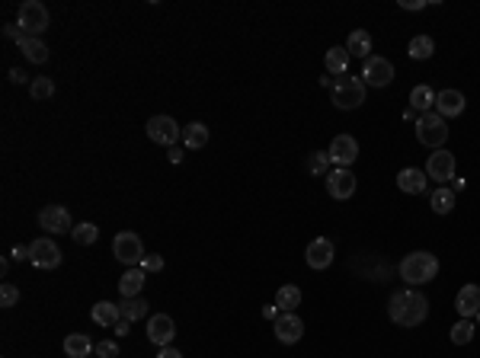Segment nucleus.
<instances>
[{
    "label": "nucleus",
    "instance_id": "nucleus-1",
    "mask_svg": "<svg viewBox=\"0 0 480 358\" xmlns=\"http://www.w3.org/2000/svg\"><path fill=\"white\" fill-rule=\"evenodd\" d=\"M388 313L397 326H420L429 317V298L416 288H400V291L390 294L388 300Z\"/></svg>",
    "mask_w": 480,
    "mask_h": 358
},
{
    "label": "nucleus",
    "instance_id": "nucleus-2",
    "mask_svg": "<svg viewBox=\"0 0 480 358\" xmlns=\"http://www.w3.org/2000/svg\"><path fill=\"white\" fill-rule=\"evenodd\" d=\"M397 272H400V278L407 285H426V281H432L439 275V259L432 253H426V249H416V253L403 256Z\"/></svg>",
    "mask_w": 480,
    "mask_h": 358
},
{
    "label": "nucleus",
    "instance_id": "nucleus-3",
    "mask_svg": "<svg viewBox=\"0 0 480 358\" xmlns=\"http://www.w3.org/2000/svg\"><path fill=\"white\" fill-rule=\"evenodd\" d=\"M416 141H420L422 147H429V151H442L448 141L445 119H442L439 112H422L420 119H416Z\"/></svg>",
    "mask_w": 480,
    "mask_h": 358
},
{
    "label": "nucleus",
    "instance_id": "nucleus-4",
    "mask_svg": "<svg viewBox=\"0 0 480 358\" xmlns=\"http://www.w3.org/2000/svg\"><path fill=\"white\" fill-rule=\"evenodd\" d=\"M51 16H48V6L38 4V0H23L16 10V26L23 36H42L45 29H48Z\"/></svg>",
    "mask_w": 480,
    "mask_h": 358
},
{
    "label": "nucleus",
    "instance_id": "nucleus-5",
    "mask_svg": "<svg viewBox=\"0 0 480 358\" xmlns=\"http://www.w3.org/2000/svg\"><path fill=\"white\" fill-rule=\"evenodd\" d=\"M330 99H333V106L336 109H358L365 102L362 77H339V80H333Z\"/></svg>",
    "mask_w": 480,
    "mask_h": 358
},
{
    "label": "nucleus",
    "instance_id": "nucleus-6",
    "mask_svg": "<svg viewBox=\"0 0 480 358\" xmlns=\"http://www.w3.org/2000/svg\"><path fill=\"white\" fill-rule=\"evenodd\" d=\"M112 253L125 268H134L144 262V243H141V237L134 230H122L112 240Z\"/></svg>",
    "mask_w": 480,
    "mask_h": 358
},
{
    "label": "nucleus",
    "instance_id": "nucleus-7",
    "mask_svg": "<svg viewBox=\"0 0 480 358\" xmlns=\"http://www.w3.org/2000/svg\"><path fill=\"white\" fill-rule=\"evenodd\" d=\"M144 131L154 144H164V147H176V141H183V128L176 125L173 115H154V119H147Z\"/></svg>",
    "mask_w": 480,
    "mask_h": 358
},
{
    "label": "nucleus",
    "instance_id": "nucleus-8",
    "mask_svg": "<svg viewBox=\"0 0 480 358\" xmlns=\"http://www.w3.org/2000/svg\"><path fill=\"white\" fill-rule=\"evenodd\" d=\"M390 80H394V64H390L388 58H381V55L365 58V64H362V83L365 87L381 90V87H388Z\"/></svg>",
    "mask_w": 480,
    "mask_h": 358
},
{
    "label": "nucleus",
    "instance_id": "nucleus-9",
    "mask_svg": "<svg viewBox=\"0 0 480 358\" xmlns=\"http://www.w3.org/2000/svg\"><path fill=\"white\" fill-rule=\"evenodd\" d=\"M29 262L36 268H58L61 266V249H58L55 240H48V237H38V240L29 243Z\"/></svg>",
    "mask_w": 480,
    "mask_h": 358
},
{
    "label": "nucleus",
    "instance_id": "nucleus-10",
    "mask_svg": "<svg viewBox=\"0 0 480 358\" xmlns=\"http://www.w3.org/2000/svg\"><path fill=\"white\" fill-rule=\"evenodd\" d=\"M454 170H458V160H454L452 151H432L426 160V176L435 179V183H452L454 179Z\"/></svg>",
    "mask_w": 480,
    "mask_h": 358
},
{
    "label": "nucleus",
    "instance_id": "nucleus-11",
    "mask_svg": "<svg viewBox=\"0 0 480 358\" xmlns=\"http://www.w3.org/2000/svg\"><path fill=\"white\" fill-rule=\"evenodd\" d=\"M38 224H42L45 234H70L74 224H70V211L64 205H45L38 211Z\"/></svg>",
    "mask_w": 480,
    "mask_h": 358
},
{
    "label": "nucleus",
    "instance_id": "nucleus-12",
    "mask_svg": "<svg viewBox=\"0 0 480 358\" xmlns=\"http://www.w3.org/2000/svg\"><path fill=\"white\" fill-rule=\"evenodd\" d=\"M330 160L336 166H343V170H349L352 163L358 160V141L352 138V134H336V138L330 141Z\"/></svg>",
    "mask_w": 480,
    "mask_h": 358
},
{
    "label": "nucleus",
    "instance_id": "nucleus-13",
    "mask_svg": "<svg viewBox=\"0 0 480 358\" xmlns=\"http://www.w3.org/2000/svg\"><path fill=\"white\" fill-rule=\"evenodd\" d=\"M333 240H326V237H314L311 243H307V249H304V259H307V266L314 268V272H324V268H330L333 266Z\"/></svg>",
    "mask_w": 480,
    "mask_h": 358
},
{
    "label": "nucleus",
    "instance_id": "nucleus-14",
    "mask_svg": "<svg viewBox=\"0 0 480 358\" xmlns=\"http://www.w3.org/2000/svg\"><path fill=\"white\" fill-rule=\"evenodd\" d=\"M173 336H176V323H173V317H166V313H151V317H147V339H151L157 349L173 345Z\"/></svg>",
    "mask_w": 480,
    "mask_h": 358
},
{
    "label": "nucleus",
    "instance_id": "nucleus-15",
    "mask_svg": "<svg viewBox=\"0 0 480 358\" xmlns=\"http://www.w3.org/2000/svg\"><path fill=\"white\" fill-rule=\"evenodd\" d=\"M356 176H352V170H343V166H336V170L326 173V192H330L336 202H346V198L356 195Z\"/></svg>",
    "mask_w": 480,
    "mask_h": 358
},
{
    "label": "nucleus",
    "instance_id": "nucleus-16",
    "mask_svg": "<svg viewBox=\"0 0 480 358\" xmlns=\"http://www.w3.org/2000/svg\"><path fill=\"white\" fill-rule=\"evenodd\" d=\"M301 336H304V323H301L298 313L292 310H282L279 320H275V339H279L282 345H294L301 342Z\"/></svg>",
    "mask_w": 480,
    "mask_h": 358
},
{
    "label": "nucleus",
    "instance_id": "nucleus-17",
    "mask_svg": "<svg viewBox=\"0 0 480 358\" xmlns=\"http://www.w3.org/2000/svg\"><path fill=\"white\" fill-rule=\"evenodd\" d=\"M464 109H467V99L461 90H439V93H435V112H439L442 119H458Z\"/></svg>",
    "mask_w": 480,
    "mask_h": 358
},
{
    "label": "nucleus",
    "instance_id": "nucleus-18",
    "mask_svg": "<svg viewBox=\"0 0 480 358\" xmlns=\"http://www.w3.org/2000/svg\"><path fill=\"white\" fill-rule=\"evenodd\" d=\"M429 176L422 170H413V166H403L400 173H397V189L407 192V195H422V192L429 189Z\"/></svg>",
    "mask_w": 480,
    "mask_h": 358
},
{
    "label": "nucleus",
    "instance_id": "nucleus-19",
    "mask_svg": "<svg viewBox=\"0 0 480 358\" xmlns=\"http://www.w3.org/2000/svg\"><path fill=\"white\" fill-rule=\"evenodd\" d=\"M454 307H458L461 320H471L480 313V285H464L454 298Z\"/></svg>",
    "mask_w": 480,
    "mask_h": 358
},
{
    "label": "nucleus",
    "instance_id": "nucleus-20",
    "mask_svg": "<svg viewBox=\"0 0 480 358\" xmlns=\"http://www.w3.org/2000/svg\"><path fill=\"white\" fill-rule=\"evenodd\" d=\"M144 268L141 266H134V268H125L122 272V278H119V291H122V298H141V288H144Z\"/></svg>",
    "mask_w": 480,
    "mask_h": 358
},
{
    "label": "nucleus",
    "instance_id": "nucleus-21",
    "mask_svg": "<svg viewBox=\"0 0 480 358\" xmlns=\"http://www.w3.org/2000/svg\"><path fill=\"white\" fill-rule=\"evenodd\" d=\"M96 352L93 339L83 336V332H70V336H64V355L68 358H90Z\"/></svg>",
    "mask_w": 480,
    "mask_h": 358
},
{
    "label": "nucleus",
    "instance_id": "nucleus-22",
    "mask_svg": "<svg viewBox=\"0 0 480 358\" xmlns=\"http://www.w3.org/2000/svg\"><path fill=\"white\" fill-rule=\"evenodd\" d=\"M16 45H19V51H23V55L29 58L32 64H45V61H48V45H45L42 38H36V36H19Z\"/></svg>",
    "mask_w": 480,
    "mask_h": 358
},
{
    "label": "nucleus",
    "instance_id": "nucleus-23",
    "mask_svg": "<svg viewBox=\"0 0 480 358\" xmlns=\"http://www.w3.org/2000/svg\"><path fill=\"white\" fill-rule=\"evenodd\" d=\"M90 317H93L96 326H115L122 320V307L112 304V300H100V304H93Z\"/></svg>",
    "mask_w": 480,
    "mask_h": 358
},
{
    "label": "nucleus",
    "instance_id": "nucleus-24",
    "mask_svg": "<svg viewBox=\"0 0 480 358\" xmlns=\"http://www.w3.org/2000/svg\"><path fill=\"white\" fill-rule=\"evenodd\" d=\"M371 36L365 29H352V36L346 38V51H349V58H371Z\"/></svg>",
    "mask_w": 480,
    "mask_h": 358
},
{
    "label": "nucleus",
    "instance_id": "nucleus-25",
    "mask_svg": "<svg viewBox=\"0 0 480 358\" xmlns=\"http://www.w3.org/2000/svg\"><path fill=\"white\" fill-rule=\"evenodd\" d=\"M435 106V90L429 87V83H416L413 90H410V109H416V112H429V109Z\"/></svg>",
    "mask_w": 480,
    "mask_h": 358
},
{
    "label": "nucleus",
    "instance_id": "nucleus-26",
    "mask_svg": "<svg viewBox=\"0 0 480 358\" xmlns=\"http://www.w3.org/2000/svg\"><path fill=\"white\" fill-rule=\"evenodd\" d=\"M349 51H346V45H336V48H330L324 55V64H326V74H336V77H343L346 74V67H349Z\"/></svg>",
    "mask_w": 480,
    "mask_h": 358
},
{
    "label": "nucleus",
    "instance_id": "nucleus-27",
    "mask_svg": "<svg viewBox=\"0 0 480 358\" xmlns=\"http://www.w3.org/2000/svg\"><path fill=\"white\" fill-rule=\"evenodd\" d=\"M183 144L189 147V151H198V147L208 144V125H202V121H192V125L183 128Z\"/></svg>",
    "mask_w": 480,
    "mask_h": 358
},
{
    "label": "nucleus",
    "instance_id": "nucleus-28",
    "mask_svg": "<svg viewBox=\"0 0 480 358\" xmlns=\"http://www.w3.org/2000/svg\"><path fill=\"white\" fill-rule=\"evenodd\" d=\"M275 307H279V310H294V307H301V288L282 285L279 291H275Z\"/></svg>",
    "mask_w": 480,
    "mask_h": 358
},
{
    "label": "nucleus",
    "instance_id": "nucleus-29",
    "mask_svg": "<svg viewBox=\"0 0 480 358\" xmlns=\"http://www.w3.org/2000/svg\"><path fill=\"white\" fill-rule=\"evenodd\" d=\"M119 307H122V320H128V323L147 317V300L144 298H122Z\"/></svg>",
    "mask_w": 480,
    "mask_h": 358
},
{
    "label": "nucleus",
    "instance_id": "nucleus-30",
    "mask_svg": "<svg viewBox=\"0 0 480 358\" xmlns=\"http://www.w3.org/2000/svg\"><path fill=\"white\" fill-rule=\"evenodd\" d=\"M432 51H435V42L429 36H413L410 38L407 55L413 58V61H426V58H432Z\"/></svg>",
    "mask_w": 480,
    "mask_h": 358
},
{
    "label": "nucleus",
    "instance_id": "nucleus-31",
    "mask_svg": "<svg viewBox=\"0 0 480 358\" xmlns=\"http://www.w3.org/2000/svg\"><path fill=\"white\" fill-rule=\"evenodd\" d=\"M70 240L80 243V246H93V243L100 240V227H96V224H90V221L74 224V230H70Z\"/></svg>",
    "mask_w": 480,
    "mask_h": 358
},
{
    "label": "nucleus",
    "instance_id": "nucleus-32",
    "mask_svg": "<svg viewBox=\"0 0 480 358\" xmlns=\"http://www.w3.org/2000/svg\"><path fill=\"white\" fill-rule=\"evenodd\" d=\"M429 205H432L435 215H448V211H454V192L452 189H435L432 195H429Z\"/></svg>",
    "mask_w": 480,
    "mask_h": 358
},
{
    "label": "nucleus",
    "instance_id": "nucleus-33",
    "mask_svg": "<svg viewBox=\"0 0 480 358\" xmlns=\"http://www.w3.org/2000/svg\"><path fill=\"white\" fill-rule=\"evenodd\" d=\"M29 93H32V99H51V96H55V80L36 77V80L29 83Z\"/></svg>",
    "mask_w": 480,
    "mask_h": 358
},
{
    "label": "nucleus",
    "instance_id": "nucleus-34",
    "mask_svg": "<svg viewBox=\"0 0 480 358\" xmlns=\"http://www.w3.org/2000/svg\"><path fill=\"white\" fill-rule=\"evenodd\" d=\"M474 339V320H458L452 326V342L454 345H467Z\"/></svg>",
    "mask_w": 480,
    "mask_h": 358
},
{
    "label": "nucleus",
    "instance_id": "nucleus-35",
    "mask_svg": "<svg viewBox=\"0 0 480 358\" xmlns=\"http://www.w3.org/2000/svg\"><path fill=\"white\" fill-rule=\"evenodd\" d=\"M330 163L333 160H330V153L326 151H314L311 160H307V173H311V176H326V166Z\"/></svg>",
    "mask_w": 480,
    "mask_h": 358
},
{
    "label": "nucleus",
    "instance_id": "nucleus-36",
    "mask_svg": "<svg viewBox=\"0 0 480 358\" xmlns=\"http://www.w3.org/2000/svg\"><path fill=\"white\" fill-rule=\"evenodd\" d=\"M13 304H19V288L16 285H0V307H13Z\"/></svg>",
    "mask_w": 480,
    "mask_h": 358
},
{
    "label": "nucleus",
    "instance_id": "nucleus-37",
    "mask_svg": "<svg viewBox=\"0 0 480 358\" xmlns=\"http://www.w3.org/2000/svg\"><path fill=\"white\" fill-rule=\"evenodd\" d=\"M119 355V345L112 342V339H102V342H96V358H115Z\"/></svg>",
    "mask_w": 480,
    "mask_h": 358
},
{
    "label": "nucleus",
    "instance_id": "nucleus-38",
    "mask_svg": "<svg viewBox=\"0 0 480 358\" xmlns=\"http://www.w3.org/2000/svg\"><path fill=\"white\" fill-rule=\"evenodd\" d=\"M141 268H144V272H160V268H164V256H160V253H151V256H144V262H141Z\"/></svg>",
    "mask_w": 480,
    "mask_h": 358
},
{
    "label": "nucleus",
    "instance_id": "nucleus-39",
    "mask_svg": "<svg viewBox=\"0 0 480 358\" xmlns=\"http://www.w3.org/2000/svg\"><path fill=\"white\" fill-rule=\"evenodd\" d=\"M432 4V0H400V6L407 13H416V10H422V6H429Z\"/></svg>",
    "mask_w": 480,
    "mask_h": 358
},
{
    "label": "nucleus",
    "instance_id": "nucleus-40",
    "mask_svg": "<svg viewBox=\"0 0 480 358\" xmlns=\"http://www.w3.org/2000/svg\"><path fill=\"white\" fill-rule=\"evenodd\" d=\"M157 358H183V352L173 349V345H164V349L157 352Z\"/></svg>",
    "mask_w": 480,
    "mask_h": 358
},
{
    "label": "nucleus",
    "instance_id": "nucleus-41",
    "mask_svg": "<svg viewBox=\"0 0 480 358\" xmlns=\"http://www.w3.org/2000/svg\"><path fill=\"white\" fill-rule=\"evenodd\" d=\"M112 330H115V336H128V330H132V323H128V320H119V323H115Z\"/></svg>",
    "mask_w": 480,
    "mask_h": 358
},
{
    "label": "nucleus",
    "instance_id": "nucleus-42",
    "mask_svg": "<svg viewBox=\"0 0 480 358\" xmlns=\"http://www.w3.org/2000/svg\"><path fill=\"white\" fill-rule=\"evenodd\" d=\"M275 310H279L275 304H266V307H262V317H266V320H272V323H275V320H279V313H275Z\"/></svg>",
    "mask_w": 480,
    "mask_h": 358
},
{
    "label": "nucleus",
    "instance_id": "nucleus-43",
    "mask_svg": "<svg viewBox=\"0 0 480 358\" xmlns=\"http://www.w3.org/2000/svg\"><path fill=\"white\" fill-rule=\"evenodd\" d=\"M166 160H170V163H183V151H179V147H170Z\"/></svg>",
    "mask_w": 480,
    "mask_h": 358
},
{
    "label": "nucleus",
    "instance_id": "nucleus-44",
    "mask_svg": "<svg viewBox=\"0 0 480 358\" xmlns=\"http://www.w3.org/2000/svg\"><path fill=\"white\" fill-rule=\"evenodd\" d=\"M10 80H13V83H26V80H29V77H26L19 67H13V70H10Z\"/></svg>",
    "mask_w": 480,
    "mask_h": 358
},
{
    "label": "nucleus",
    "instance_id": "nucleus-45",
    "mask_svg": "<svg viewBox=\"0 0 480 358\" xmlns=\"http://www.w3.org/2000/svg\"><path fill=\"white\" fill-rule=\"evenodd\" d=\"M16 29H19V26H4V36H6V38H13V42H16V38L23 36V32H16Z\"/></svg>",
    "mask_w": 480,
    "mask_h": 358
},
{
    "label": "nucleus",
    "instance_id": "nucleus-46",
    "mask_svg": "<svg viewBox=\"0 0 480 358\" xmlns=\"http://www.w3.org/2000/svg\"><path fill=\"white\" fill-rule=\"evenodd\" d=\"M13 259H29V246H13Z\"/></svg>",
    "mask_w": 480,
    "mask_h": 358
}]
</instances>
